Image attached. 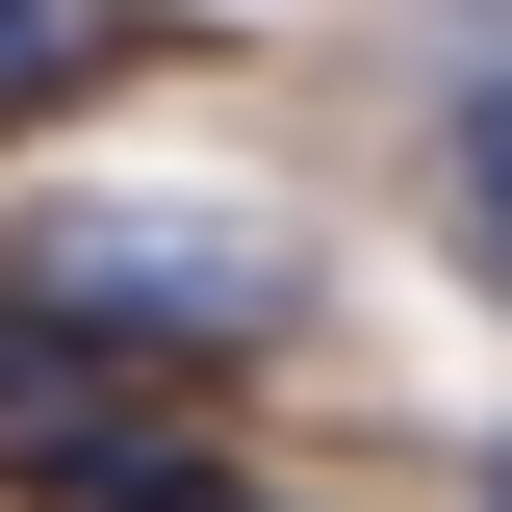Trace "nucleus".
<instances>
[{
  "label": "nucleus",
  "instance_id": "obj_2",
  "mask_svg": "<svg viewBox=\"0 0 512 512\" xmlns=\"http://www.w3.org/2000/svg\"><path fill=\"white\" fill-rule=\"evenodd\" d=\"M154 52H205V0H0V128L103 103V77H154Z\"/></svg>",
  "mask_w": 512,
  "mask_h": 512
},
{
  "label": "nucleus",
  "instance_id": "obj_1",
  "mask_svg": "<svg viewBox=\"0 0 512 512\" xmlns=\"http://www.w3.org/2000/svg\"><path fill=\"white\" fill-rule=\"evenodd\" d=\"M0 308H52L77 359H256V333H308V256L256 231V205H26V256H0Z\"/></svg>",
  "mask_w": 512,
  "mask_h": 512
},
{
  "label": "nucleus",
  "instance_id": "obj_3",
  "mask_svg": "<svg viewBox=\"0 0 512 512\" xmlns=\"http://www.w3.org/2000/svg\"><path fill=\"white\" fill-rule=\"evenodd\" d=\"M461 205H487V282H512V77H461Z\"/></svg>",
  "mask_w": 512,
  "mask_h": 512
},
{
  "label": "nucleus",
  "instance_id": "obj_4",
  "mask_svg": "<svg viewBox=\"0 0 512 512\" xmlns=\"http://www.w3.org/2000/svg\"><path fill=\"white\" fill-rule=\"evenodd\" d=\"M487 512H512V436H487Z\"/></svg>",
  "mask_w": 512,
  "mask_h": 512
}]
</instances>
